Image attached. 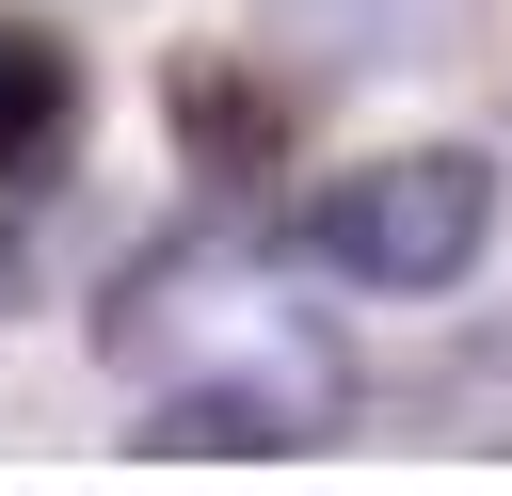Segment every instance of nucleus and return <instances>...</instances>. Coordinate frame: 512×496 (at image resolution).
<instances>
[{"label": "nucleus", "mask_w": 512, "mask_h": 496, "mask_svg": "<svg viewBox=\"0 0 512 496\" xmlns=\"http://www.w3.org/2000/svg\"><path fill=\"white\" fill-rule=\"evenodd\" d=\"M304 240H320L352 288H464L480 240H496V160H480V144H400V160L336 176Z\"/></svg>", "instance_id": "nucleus-1"}, {"label": "nucleus", "mask_w": 512, "mask_h": 496, "mask_svg": "<svg viewBox=\"0 0 512 496\" xmlns=\"http://www.w3.org/2000/svg\"><path fill=\"white\" fill-rule=\"evenodd\" d=\"M160 128H176V160L192 176H288V144H304V80L288 64H256V48H160Z\"/></svg>", "instance_id": "nucleus-2"}, {"label": "nucleus", "mask_w": 512, "mask_h": 496, "mask_svg": "<svg viewBox=\"0 0 512 496\" xmlns=\"http://www.w3.org/2000/svg\"><path fill=\"white\" fill-rule=\"evenodd\" d=\"M128 448H144V464H256V448H320V432H304L288 400H256V384H160Z\"/></svg>", "instance_id": "nucleus-3"}, {"label": "nucleus", "mask_w": 512, "mask_h": 496, "mask_svg": "<svg viewBox=\"0 0 512 496\" xmlns=\"http://www.w3.org/2000/svg\"><path fill=\"white\" fill-rule=\"evenodd\" d=\"M64 128H80V48L32 32V16H0V176H48Z\"/></svg>", "instance_id": "nucleus-4"}, {"label": "nucleus", "mask_w": 512, "mask_h": 496, "mask_svg": "<svg viewBox=\"0 0 512 496\" xmlns=\"http://www.w3.org/2000/svg\"><path fill=\"white\" fill-rule=\"evenodd\" d=\"M288 32L320 64H448L480 32V0H288Z\"/></svg>", "instance_id": "nucleus-5"}, {"label": "nucleus", "mask_w": 512, "mask_h": 496, "mask_svg": "<svg viewBox=\"0 0 512 496\" xmlns=\"http://www.w3.org/2000/svg\"><path fill=\"white\" fill-rule=\"evenodd\" d=\"M0 288H16V256H0Z\"/></svg>", "instance_id": "nucleus-6"}]
</instances>
